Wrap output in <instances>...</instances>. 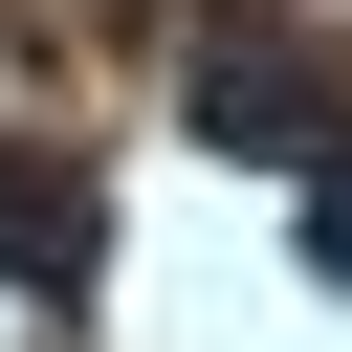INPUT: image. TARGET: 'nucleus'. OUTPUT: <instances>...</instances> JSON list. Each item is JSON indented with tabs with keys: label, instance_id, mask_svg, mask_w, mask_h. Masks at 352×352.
Wrapping results in <instances>:
<instances>
[{
	"label": "nucleus",
	"instance_id": "3",
	"mask_svg": "<svg viewBox=\"0 0 352 352\" xmlns=\"http://www.w3.org/2000/svg\"><path fill=\"white\" fill-rule=\"evenodd\" d=\"M308 286H352V154H308Z\"/></svg>",
	"mask_w": 352,
	"mask_h": 352
},
{
	"label": "nucleus",
	"instance_id": "1",
	"mask_svg": "<svg viewBox=\"0 0 352 352\" xmlns=\"http://www.w3.org/2000/svg\"><path fill=\"white\" fill-rule=\"evenodd\" d=\"M176 110H198L220 154H352V66H330L308 22H198Z\"/></svg>",
	"mask_w": 352,
	"mask_h": 352
},
{
	"label": "nucleus",
	"instance_id": "2",
	"mask_svg": "<svg viewBox=\"0 0 352 352\" xmlns=\"http://www.w3.org/2000/svg\"><path fill=\"white\" fill-rule=\"evenodd\" d=\"M88 242H110V198L66 154H0V286H88Z\"/></svg>",
	"mask_w": 352,
	"mask_h": 352
}]
</instances>
